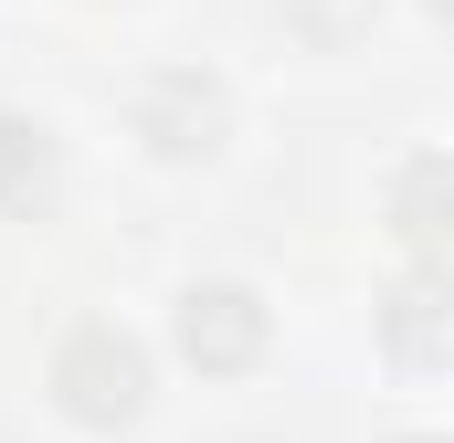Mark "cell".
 <instances>
[{
    "label": "cell",
    "mask_w": 454,
    "mask_h": 443,
    "mask_svg": "<svg viewBox=\"0 0 454 443\" xmlns=\"http://www.w3.org/2000/svg\"><path fill=\"white\" fill-rule=\"evenodd\" d=\"M53 401H64V423H85V433H127L137 412H148V348L116 328V317H85V328L53 338Z\"/></svg>",
    "instance_id": "cell-1"
},
{
    "label": "cell",
    "mask_w": 454,
    "mask_h": 443,
    "mask_svg": "<svg viewBox=\"0 0 454 443\" xmlns=\"http://www.w3.org/2000/svg\"><path fill=\"white\" fill-rule=\"evenodd\" d=\"M223 85L201 74V64H159V74H137V96H127V127L159 148V159H212L223 148Z\"/></svg>",
    "instance_id": "cell-2"
},
{
    "label": "cell",
    "mask_w": 454,
    "mask_h": 443,
    "mask_svg": "<svg viewBox=\"0 0 454 443\" xmlns=\"http://www.w3.org/2000/svg\"><path fill=\"white\" fill-rule=\"evenodd\" d=\"M264 338H275V307H264L254 285H232V275H212V285H191V296H180V359H191V369H212V380L254 369V359H264Z\"/></svg>",
    "instance_id": "cell-3"
},
{
    "label": "cell",
    "mask_w": 454,
    "mask_h": 443,
    "mask_svg": "<svg viewBox=\"0 0 454 443\" xmlns=\"http://www.w3.org/2000/svg\"><path fill=\"white\" fill-rule=\"evenodd\" d=\"M53 190H64V148H53V127L0 96V212L32 222V212H53Z\"/></svg>",
    "instance_id": "cell-4"
},
{
    "label": "cell",
    "mask_w": 454,
    "mask_h": 443,
    "mask_svg": "<svg viewBox=\"0 0 454 443\" xmlns=\"http://www.w3.org/2000/svg\"><path fill=\"white\" fill-rule=\"evenodd\" d=\"M391 359L402 369H444V285H434V264H412L402 296H391Z\"/></svg>",
    "instance_id": "cell-5"
},
{
    "label": "cell",
    "mask_w": 454,
    "mask_h": 443,
    "mask_svg": "<svg viewBox=\"0 0 454 443\" xmlns=\"http://www.w3.org/2000/svg\"><path fill=\"white\" fill-rule=\"evenodd\" d=\"M434 190H444V159H412V169H402V243H412V264H434V243H444Z\"/></svg>",
    "instance_id": "cell-6"
},
{
    "label": "cell",
    "mask_w": 454,
    "mask_h": 443,
    "mask_svg": "<svg viewBox=\"0 0 454 443\" xmlns=\"http://www.w3.org/2000/svg\"><path fill=\"white\" fill-rule=\"evenodd\" d=\"M423 443H434V433H423Z\"/></svg>",
    "instance_id": "cell-7"
}]
</instances>
